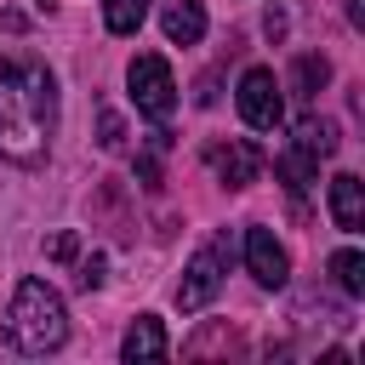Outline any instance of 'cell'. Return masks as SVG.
<instances>
[{"label": "cell", "mask_w": 365, "mask_h": 365, "mask_svg": "<svg viewBox=\"0 0 365 365\" xmlns=\"http://www.w3.org/2000/svg\"><path fill=\"white\" fill-rule=\"evenodd\" d=\"M57 131V80L34 57H6L0 63V160L11 165H40L51 154Z\"/></svg>", "instance_id": "cell-1"}, {"label": "cell", "mask_w": 365, "mask_h": 365, "mask_svg": "<svg viewBox=\"0 0 365 365\" xmlns=\"http://www.w3.org/2000/svg\"><path fill=\"white\" fill-rule=\"evenodd\" d=\"M6 342L17 354H57L68 342V308L46 279H17L6 308Z\"/></svg>", "instance_id": "cell-2"}, {"label": "cell", "mask_w": 365, "mask_h": 365, "mask_svg": "<svg viewBox=\"0 0 365 365\" xmlns=\"http://www.w3.org/2000/svg\"><path fill=\"white\" fill-rule=\"evenodd\" d=\"M222 274H228V234H211V240L188 257V268H182L177 308H182V314H200V308L222 291Z\"/></svg>", "instance_id": "cell-3"}, {"label": "cell", "mask_w": 365, "mask_h": 365, "mask_svg": "<svg viewBox=\"0 0 365 365\" xmlns=\"http://www.w3.org/2000/svg\"><path fill=\"white\" fill-rule=\"evenodd\" d=\"M125 86H131L137 114H148V120H171V108H177V80H171V63H165V57H154V51L131 57Z\"/></svg>", "instance_id": "cell-4"}, {"label": "cell", "mask_w": 365, "mask_h": 365, "mask_svg": "<svg viewBox=\"0 0 365 365\" xmlns=\"http://www.w3.org/2000/svg\"><path fill=\"white\" fill-rule=\"evenodd\" d=\"M240 114H245V125H257V131H279L285 97H279L274 68H245V74H240Z\"/></svg>", "instance_id": "cell-5"}, {"label": "cell", "mask_w": 365, "mask_h": 365, "mask_svg": "<svg viewBox=\"0 0 365 365\" xmlns=\"http://www.w3.org/2000/svg\"><path fill=\"white\" fill-rule=\"evenodd\" d=\"M211 171H217V182H228V188H251L257 177H262V148L257 143H245V137H228V143H211Z\"/></svg>", "instance_id": "cell-6"}, {"label": "cell", "mask_w": 365, "mask_h": 365, "mask_svg": "<svg viewBox=\"0 0 365 365\" xmlns=\"http://www.w3.org/2000/svg\"><path fill=\"white\" fill-rule=\"evenodd\" d=\"M245 268H251V279L268 285V291H279V285L291 279V257H285V245L274 240V228H245Z\"/></svg>", "instance_id": "cell-7"}, {"label": "cell", "mask_w": 365, "mask_h": 365, "mask_svg": "<svg viewBox=\"0 0 365 365\" xmlns=\"http://www.w3.org/2000/svg\"><path fill=\"white\" fill-rule=\"evenodd\" d=\"M331 217H336L342 234H359L365 228V182L354 171H336L331 177Z\"/></svg>", "instance_id": "cell-8"}, {"label": "cell", "mask_w": 365, "mask_h": 365, "mask_svg": "<svg viewBox=\"0 0 365 365\" xmlns=\"http://www.w3.org/2000/svg\"><path fill=\"white\" fill-rule=\"evenodd\" d=\"M171 354V336H165V325L154 319V314H137L131 319V331H125V342H120V359H165Z\"/></svg>", "instance_id": "cell-9"}, {"label": "cell", "mask_w": 365, "mask_h": 365, "mask_svg": "<svg viewBox=\"0 0 365 365\" xmlns=\"http://www.w3.org/2000/svg\"><path fill=\"white\" fill-rule=\"evenodd\" d=\"M160 23H165V40H171V46H194V40L205 34V11H200V0H171V6L160 11Z\"/></svg>", "instance_id": "cell-10"}, {"label": "cell", "mask_w": 365, "mask_h": 365, "mask_svg": "<svg viewBox=\"0 0 365 365\" xmlns=\"http://www.w3.org/2000/svg\"><path fill=\"white\" fill-rule=\"evenodd\" d=\"M314 171H319V160H314L308 148H297V143H291V148H279V160H274V177H279L291 194H302V188L314 182Z\"/></svg>", "instance_id": "cell-11"}, {"label": "cell", "mask_w": 365, "mask_h": 365, "mask_svg": "<svg viewBox=\"0 0 365 365\" xmlns=\"http://www.w3.org/2000/svg\"><path fill=\"white\" fill-rule=\"evenodd\" d=\"M291 143H297V148H308L314 160H331V154H336V125H331V120H319V114H302Z\"/></svg>", "instance_id": "cell-12"}, {"label": "cell", "mask_w": 365, "mask_h": 365, "mask_svg": "<svg viewBox=\"0 0 365 365\" xmlns=\"http://www.w3.org/2000/svg\"><path fill=\"white\" fill-rule=\"evenodd\" d=\"M331 279L342 297H365V257L359 251H336L331 257Z\"/></svg>", "instance_id": "cell-13"}, {"label": "cell", "mask_w": 365, "mask_h": 365, "mask_svg": "<svg viewBox=\"0 0 365 365\" xmlns=\"http://www.w3.org/2000/svg\"><path fill=\"white\" fill-rule=\"evenodd\" d=\"M148 17V0H103V23L108 34H137Z\"/></svg>", "instance_id": "cell-14"}, {"label": "cell", "mask_w": 365, "mask_h": 365, "mask_svg": "<svg viewBox=\"0 0 365 365\" xmlns=\"http://www.w3.org/2000/svg\"><path fill=\"white\" fill-rule=\"evenodd\" d=\"M165 148H171V137H165V131H154V137H148V148L137 154V177H143V188H160V154H165Z\"/></svg>", "instance_id": "cell-15"}, {"label": "cell", "mask_w": 365, "mask_h": 365, "mask_svg": "<svg viewBox=\"0 0 365 365\" xmlns=\"http://www.w3.org/2000/svg\"><path fill=\"white\" fill-rule=\"evenodd\" d=\"M325 80H331V63H325V57H314V51L297 57V91H302V97H314Z\"/></svg>", "instance_id": "cell-16"}, {"label": "cell", "mask_w": 365, "mask_h": 365, "mask_svg": "<svg viewBox=\"0 0 365 365\" xmlns=\"http://www.w3.org/2000/svg\"><path fill=\"white\" fill-rule=\"evenodd\" d=\"M97 143H103V148H125V120H120L114 108L97 114Z\"/></svg>", "instance_id": "cell-17"}, {"label": "cell", "mask_w": 365, "mask_h": 365, "mask_svg": "<svg viewBox=\"0 0 365 365\" xmlns=\"http://www.w3.org/2000/svg\"><path fill=\"white\" fill-rule=\"evenodd\" d=\"M46 257H51V262H74V257H80V240H74V234H51V240H46Z\"/></svg>", "instance_id": "cell-18"}, {"label": "cell", "mask_w": 365, "mask_h": 365, "mask_svg": "<svg viewBox=\"0 0 365 365\" xmlns=\"http://www.w3.org/2000/svg\"><path fill=\"white\" fill-rule=\"evenodd\" d=\"M103 268H108L103 257H86V262H80V285H86V291H97V285H103Z\"/></svg>", "instance_id": "cell-19"}, {"label": "cell", "mask_w": 365, "mask_h": 365, "mask_svg": "<svg viewBox=\"0 0 365 365\" xmlns=\"http://www.w3.org/2000/svg\"><path fill=\"white\" fill-rule=\"evenodd\" d=\"M348 17H354V23H365V0H348Z\"/></svg>", "instance_id": "cell-20"}]
</instances>
